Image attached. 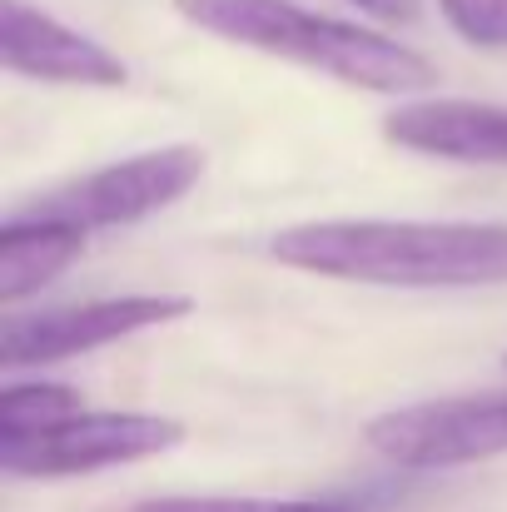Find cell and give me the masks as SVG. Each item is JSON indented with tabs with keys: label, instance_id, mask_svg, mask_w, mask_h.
Here are the masks:
<instances>
[{
	"label": "cell",
	"instance_id": "1",
	"mask_svg": "<svg viewBox=\"0 0 507 512\" xmlns=\"http://www.w3.org/2000/svg\"><path fill=\"white\" fill-rule=\"evenodd\" d=\"M284 269L388 284V289H488L507 284V224H423V219H314L274 234Z\"/></svg>",
	"mask_w": 507,
	"mask_h": 512
},
{
	"label": "cell",
	"instance_id": "2",
	"mask_svg": "<svg viewBox=\"0 0 507 512\" xmlns=\"http://www.w3.org/2000/svg\"><path fill=\"white\" fill-rule=\"evenodd\" d=\"M174 10L214 40L304 65L348 90L403 100V95H423L438 85V70L418 50H408L378 30L304 10L294 0H174Z\"/></svg>",
	"mask_w": 507,
	"mask_h": 512
},
{
	"label": "cell",
	"instance_id": "3",
	"mask_svg": "<svg viewBox=\"0 0 507 512\" xmlns=\"http://www.w3.org/2000/svg\"><path fill=\"white\" fill-rule=\"evenodd\" d=\"M184 443V423L165 413H90L70 408L40 428L0 433V463L10 478H75L115 463L155 458Z\"/></svg>",
	"mask_w": 507,
	"mask_h": 512
},
{
	"label": "cell",
	"instance_id": "4",
	"mask_svg": "<svg viewBox=\"0 0 507 512\" xmlns=\"http://www.w3.org/2000/svg\"><path fill=\"white\" fill-rule=\"evenodd\" d=\"M199 174H204V155L194 145H169V150H150V155L80 174L20 209L70 219L80 229H115V224H135V219L169 209L174 199H184L199 184Z\"/></svg>",
	"mask_w": 507,
	"mask_h": 512
},
{
	"label": "cell",
	"instance_id": "5",
	"mask_svg": "<svg viewBox=\"0 0 507 512\" xmlns=\"http://www.w3.org/2000/svg\"><path fill=\"white\" fill-rule=\"evenodd\" d=\"M368 448L398 468H458L507 453V393L433 398L378 413L363 428Z\"/></svg>",
	"mask_w": 507,
	"mask_h": 512
},
{
	"label": "cell",
	"instance_id": "6",
	"mask_svg": "<svg viewBox=\"0 0 507 512\" xmlns=\"http://www.w3.org/2000/svg\"><path fill=\"white\" fill-rule=\"evenodd\" d=\"M194 309V299L184 294H115V299H85V304H65V309H45V314H10L5 334H0V363L30 368V363H60L75 353H90L100 343L145 334L155 324H174Z\"/></svg>",
	"mask_w": 507,
	"mask_h": 512
},
{
	"label": "cell",
	"instance_id": "7",
	"mask_svg": "<svg viewBox=\"0 0 507 512\" xmlns=\"http://www.w3.org/2000/svg\"><path fill=\"white\" fill-rule=\"evenodd\" d=\"M0 55L10 75L45 80V85H85V90H120L130 65L105 50L100 40L80 35L75 25L55 20L30 0H5L0 15Z\"/></svg>",
	"mask_w": 507,
	"mask_h": 512
},
{
	"label": "cell",
	"instance_id": "8",
	"mask_svg": "<svg viewBox=\"0 0 507 512\" xmlns=\"http://www.w3.org/2000/svg\"><path fill=\"white\" fill-rule=\"evenodd\" d=\"M383 135L413 155L458 165H507V110L483 100H418L383 120Z\"/></svg>",
	"mask_w": 507,
	"mask_h": 512
},
{
	"label": "cell",
	"instance_id": "9",
	"mask_svg": "<svg viewBox=\"0 0 507 512\" xmlns=\"http://www.w3.org/2000/svg\"><path fill=\"white\" fill-rule=\"evenodd\" d=\"M85 234L90 229L70 219L15 209L0 224V299L20 304L35 289H45L55 274H65V264H75V254L85 249Z\"/></svg>",
	"mask_w": 507,
	"mask_h": 512
},
{
	"label": "cell",
	"instance_id": "10",
	"mask_svg": "<svg viewBox=\"0 0 507 512\" xmlns=\"http://www.w3.org/2000/svg\"><path fill=\"white\" fill-rule=\"evenodd\" d=\"M135 512H368L348 498H150L135 503Z\"/></svg>",
	"mask_w": 507,
	"mask_h": 512
},
{
	"label": "cell",
	"instance_id": "11",
	"mask_svg": "<svg viewBox=\"0 0 507 512\" xmlns=\"http://www.w3.org/2000/svg\"><path fill=\"white\" fill-rule=\"evenodd\" d=\"M80 408L75 388L65 383H5L0 393V433H15V428H40L60 413Z\"/></svg>",
	"mask_w": 507,
	"mask_h": 512
},
{
	"label": "cell",
	"instance_id": "12",
	"mask_svg": "<svg viewBox=\"0 0 507 512\" xmlns=\"http://www.w3.org/2000/svg\"><path fill=\"white\" fill-rule=\"evenodd\" d=\"M453 35L478 50H507V0H438Z\"/></svg>",
	"mask_w": 507,
	"mask_h": 512
},
{
	"label": "cell",
	"instance_id": "13",
	"mask_svg": "<svg viewBox=\"0 0 507 512\" xmlns=\"http://www.w3.org/2000/svg\"><path fill=\"white\" fill-rule=\"evenodd\" d=\"M348 5H358V10H368L378 20H393V25L418 20V0H348Z\"/></svg>",
	"mask_w": 507,
	"mask_h": 512
}]
</instances>
